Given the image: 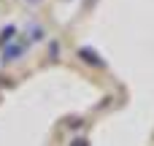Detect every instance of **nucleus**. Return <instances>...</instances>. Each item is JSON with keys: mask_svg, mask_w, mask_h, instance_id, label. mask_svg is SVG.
<instances>
[]
</instances>
